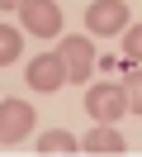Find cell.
I'll return each mask as SVG.
<instances>
[{"mask_svg": "<svg viewBox=\"0 0 142 157\" xmlns=\"http://www.w3.org/2000/svg\"><path fill=\"white\" fill-rule=\"evenodd\" d=\"M62 62H66V76L71 81H90L95 71V43L85 38V33H71V38H62Z\"/></svg>", "mask_w": 142, "mask_h": 157, "instance_id": "4", "label": "cell"}, {"mask_svg": "<svg viewBox=\"0 0 142 157\" xmlns=\"http://www.w3.org/2000/svg\"><path fill=\"white\" fill-rule=\"evenodd\" d=\"M19 5H24V0H0V10H19Z\"/></svg>", "mask_w": 142, "mask_h": 157, "instance_id": "12", "label": "cell"}, {"mask_svg": "<svg viewBox=\"0 0 142 157\" xmlns=\"http://www.w3.org/2000/svg\"><path fill=\"white\" fill-rule=\"evenodd\" d=\"M85 109H90L95 124H114V119H123L133 105H128V90L123 86H90L85 90Z\"/></svg>", "mask_w": 142, "mask_h": 157, "instance_id": "1", "label": "cell"}, {"mask_svg": "<svg viewBox=\"0 0 142 157\" xmlns=\"http://www.w3.org/2000/svg\"><path fill=\"white\" fill-rule=\"evenodd\" d=\"M19 52H24V38H19V29H9V24H0V67H9V62H19Z\"/></svg>", "mask_w": 142, "mask_h": 157, "instance_id": "9", "label": "cell"}, {"mask_svg": "<svg viewBox=\"0 0 142 157\" xmlns=\"http://www.w3.org/2000/svg\"><path fill=\"white\" fill-rule=\"evenodd\" d=\"M28 128H33V105L5 100V105H0V143H24Z\"/></svg>", "mask_w": 142, "mask_h": 157, "instance_id": "6", "label": "cell"}, {"mask_svg": "<svg viewBox=\"0 0 142 157\" xmlns=\"http://www.w3.org/2000/svg\"><path fill=\"white\" fill-rule=\"evenodd\" d=\"M19 14H24V29L33 33V38H57V33H62V10H57V0H24Z\"/></svg>", "mask_w": 142, "mask_h": 157, "instance_id": "2", "label": "cell"}, {"mask_svg": "<svg viewBox=\"0 0 142 157\" xmlns=\"http://www.w3.org/2000/svg\"><path fill=\"white\" fill-rule=\"evenodd\" d=\"M24 76H28V86H33V90H57L62 81H71V76H66L62 52H38V57L24 67Z\"/></svg>", "mask_w": 142, "mask_h": 157, "instance_id": "5", "label": "cell"}, {"mask_svg": "<svg viewBox=\"0 0 142 157\" xmlns=\"http://www.w3.org/2000/svg\"><path fill=\"white\" fill-rule=\"evenodd\" d=\"M85 29L109 38V33H123L128 29V5L123 0H95L90 10H85Z\"/></svg>", "mask_w": 142, "mask_h": 157, "instance_id": "3", "label": "cell"}, {"mask_svg": "<svg viewBox=\"0 0 142 157\" xmlns=\"http://www.w3.org/2000/svg\"><path fill=\"white\" fill-rule=\"evenodd\" d=\"M123 57H128V62H142V24H137V29H133V24L123 29Z\"/></svg>", "mask_w": 142, "mask_h": 157, "instance_id": "10", "label": "cell"}, {"mask_svg": "<svg viewBox=\"0 0 142 157\" xmlns=\"http://www.w3.org/2000/svg\"><path fill=\"white\" fill-rule=\"evenodd\" d=\"M123 90H128V105H133V109L142 114V71H133V76H128V86H123Z\"/></svg>", "mask_w": 142, "mask_h": 157, "instance_id": "11", "label": "cell"}, {"mask_svg": "<svg viewBox=\"0 0 142 157\" xmlns=\"http://www.w3.org/2000/svg\"><path fill=\"white\" fill-rule=\"evenodd\" d=\"M81 147H85V152H95V157H118V152H128V143H123L109 124H95L90 133L81 138Z\"/></svg>", "mask_w": 142, "mask_h": 157, "instance_id": "7", "label": "cell"}, {"mask_svg": "<svg viewBox=\"0 0 142 157\" xmlns=\"http://www.w3.org/2000/svg\"><path fill=\"white\" fill-rule=\"evenodd\" d=\"M33 147H38L43 157H66V152H76V147H81V138H71L66 128H47V133L38 138Z\"/></svg>", "mask_w": 142, "mask_h": 157, "instance_id": "8", "label": "cell"}]
</instances>
